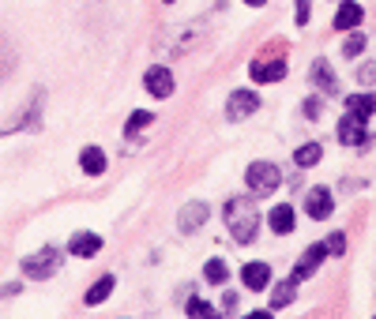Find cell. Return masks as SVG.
I'll use <instances>...</instances> for the list:
<instances>
[{"instance_id": "obj_1", "label": "cell", "mask_w": 376, "mask_h": 319, "mask_svg": "<svg viewBox=\"0 0 376 319\" xmlns=\"http://www.w3.org/2000/svg\"><path fill=\"white\" fill-rule=\"evenodd\" d=\"M226 225H230V237L237 244H252L260 237V210L249 203V199H230L222 210Z\"/></svg>"}, {"instance_id": "obj_2", "label": "cell", "mask_w": 376, "mask_h": 319, "mask_svg": "<svg viewBox=\"0 0 376 319\" xmlns=\"http://www.w3.org/2000/svg\"><path fill=\"white\" fill-rule=\"evenodd\" d=\"M61 267V252L57 248H42L38 256H26L23 259V274L31 278V282H46V278H53Z\"/></svg>"}, {"instance_id": "obj_3", "label": "cell", "mask_w": 376, "mask_h": 319, "mask_svg": "<svg viewBox=\"0 0 376 319\" xmlns=\"http://www.w3.org/2000/svg\"><path fill=\"white\" fill-rule=\"evenodd\" d=\"M245 180H249V188L256 192V195H271L278 184H282V173L275 162H252L249 173H245Z\"/></svg>"}, {"instance_id": "obj_4", "label": "cell", "mask_w": 376, "mask_h": 319, "mask_svg": "<svg viewBox=\"0 0 376 319\" xmlns=\"http://www.w3.org/2000/svg\"><path fill=\"white\" fill-rule=\"evenodd\" d=\"M256 109H260L256 90H234L230 102H226V117H230V121H245V117H252Z\"/></svg>"}, {"instance_id": "obj_5", "label": "cell", "mask_w": 376, "mask_h": 319, "mask_svg": "<svg viewBox=\"0 0 376 319\" xmlns=\"http://www.w3.org/2000/svg\"><path fill=\"white\" fill-rule=\"evenodd\" d=\"M339 143H346V147H369L372 136H369L365 121H357V117L346 113L343 121H339Z\"/></svg>"}, {"instance_id": "obj_6", "label": "cell", "mask_w": 376, "mask_h": 319, "mask_svg": "<svg viewBox=\"0 0 376 319\" xmlns=\"http://www.w3.org/2000/svg\"><path fill=\"white\" fill-rule=\"evenodd\" d=\"M308 83H313L316 90H324V94H339V75L331 72V60H313Z\"/></svg>"}, {"instance_id": "obj_7", "label": "cell", "mask_w": 376, "mask_h": 319, "mask_svg": "<svg viewBox=\"0 0 376 319\" xmlns=\"http://www.w3.org/2000/svg\"><path fill=\"white\" fill-rule=\"evenodd\" d=\"M143 87H147V94H155V98H169L173 94V75H169V68H162V64L147 68Z\"/></svg>"}, {"instance_id": "obj_8", "label": "cell", "mask_w": 376, "mask_h": 319, "mask_svg": "<svg viewBox=\"0 0 376 319\" xmlns=\"http://www.w3.org/2000/svg\"><path fill=\"white\" fill-rule=\"evenodd\" d=\"M207 218H211V207L207 203H184L181 215H177V229L181 233H196Z\"/></svg>"}, {"instance_id": "obj_9", "label": "cell", "mask_w": 376, "mask_h": 319, "mask_svg": "<svg viewBox=\"0 0 376 319\" xmlns=\"http://www.w3.org/2000/svg\"><path fill=\"white\" fill-rule=\"evenodd\" d=\"M361 19H365V8L357 0H343L339 11H335V31H357Z\"/></svg>"}, {"instance_id": "obj_10", "label": "cell", "mask_w": 376, "mask_h": 319, "mask_svg": "<svg viewBox=\"0 0 376 319\" xmlns=\"http://www.w3.org/2000/svg\"><path fill=\"white\" fill-rule=\"evenodd\" d=\"M241 282H245V289H252V293H260V289L271 286V267H267V263H245V267H241Z\"/></svg>"}, {"instance_id": "obj_11", "label": "cell", "mask_w": 376, "mask_h": 319, "mask_svg": "<svg viewBox=\"0 0 376 319\" xmlns=\"http://www.w3.org/2000/svg\"><path fill=\"white\" fill-rule=\"evenodd\" d=\"M68 252H72L75 259H90V256H98V252H102V237L83 229V233H75L72 241H68Z\"/></svg>"}, {"instance_id": "obj_12", "label": "cell", "mask_w": 376, "mask_h": 319, "mask_svg": "<svg viewBox=\"0 0 376 319\" xmlns=\"http://www.w3.org/2000/svg\"><path fill=\"white\" fill-rule=\"evenodd\" d=\"M305 210H308V215H313L316 222H324V218L331 215V210H335L331 192H328V188H313V192L305 195Z\"/></svg>"}, {"instance_id": "obj_13", "label": "cell", "mask_w": 376, "mask_h": 319, "mask_svg": "<svg viewBox=\"0 0 376 319\" xmlns=\"http://www.w3.org/2000/svg\"><path fill=\"white\" fill-rule=\"evenodd\" d=\"M286 79V60H256L252 64V83H278Z\"/></svg>"}, {"instance_id": "obj_14", "label": "cell", "mask_w": 376, "mask_h": 319, "mask_svg": "<svg viewBox=\"0 0 376 319\" xmlns=\"http://www.w3.org/2000/svg\"><path fill=\"white\" fill-rule=\"evenodd\" d=\"M324 256H328V248H324V244H313V248H308L305 256L298 259V271H293V282H305L308 274H316V267H320V263H324Z\"/></svg>"}, {"instance_id": "obj_15", "label": "cell", "mask_w": 376, "mask_h": 319, "mask_svg": "<svg viewBox=\"0 0 376 319\" xmlns=\"http://www.w3.org/2000/svg\"><path fill=\"white\" fill-rule=\"evenodd\" d=\"M267 225H271L275 233H293V225H298V218H293V207L290 203H278V207H271V215H267Z\"/></svg>"}, {"instance_id": "obj_16", "label": "cell", "mask_w": 376, "mask_h": 319, "mask_svg": "<svg viewBox=\"0 0 376 319\" xmlns=\"http://www.w3.org/2000/svg\"><path fill=\"white\" fill-rule=\"evenodd\" d=\"M113 286H117V278H113V274H102L98 282H94V286L87 289L83 304H90V308H98V304H105V301H110V293H113Z\"/></svg>"}, {"instance_id": "obj_17", "label": "cell", "mask_w": 376, "mask_h": 319, "mask_svg": "<svg viewBox=\"0 0 376 319\" xmlns=\"http://www.w3.org/2000/svg\"><path fill=\"white\" fill-rule=\"evenodd\" d=\"M346 113L357 117V121H369V117L376 113V98L372 94H350L346 98Z\"/></svg>"}, {"instance_id": "obj_18", "label": "cell", "mask_w": 376, "mask_h": 319, "mask_svg": "<svg viewBox=\"0 0 376 319\" xmlns=\"http://www.w3.org/2000/svg\"><path fill=\"white\" fill-rule=\"evenodd\" d=\"M79 166H83L87 177H98V173H105V154L98 147H83V154H79Z\"/></svg>"}, {"instance_id": "obj_19", "label": "cell", "mask_w": 376, "mask_h": 319, "mask_svg": "<svg viewBox=\"0 0 376 319\" xmlns=\"http://www.w3.org/2000/svg\"><path fill=\"white\" fill-rule=\"evenodd\" d=\"M293 293H298V282H293V278L278 282V286H275V293H271V308H286V304L293 301Z\"/></svg>"}, {"instance_id": "obj_20", "label": "cell", "mask_w": 376, "mask_h": 319, "mask_svg": "<svg viewBox=\"0 0 376 319\" xmlns=\"http://www.w3.org/2000/svg\"><path fill=\"white\" fill-rule=\"evenodd\" d=\"M293 162H298L301 169H305V166H316V162H320V143H305V147H298Z\"/></svg>"}, {"instance_id": "obj_21", "label": "cell", "mask_w": 376, "mask_h": 319, "mask_svg": "<svg viewBox=\"0 0 376 319\" xmlns=\"http://www.w3.org/2000/svg\"><path fill=\"white\" fill-rule=\"evenodd\" d=\"M204 278H207V282H214V286H222L226 278H230V271H226V263H222V259H211L207 267H204Z\"/></svg>"}, {"instance_id": "obj_22", "label": "cell", "mask_w": 376, "mask_h": 319, "mask_svg": "<svg viewBox=\"0 0 376 319\" xmlns=\"http://www.w3.org/2000/svg\"><path fill=\"white\" fill-rule=\"evenodd\" d=\"M188 319H219V312L211 308V301H188Z\"/></svg>"}, {"instance_id": "obj_23", "label": "cell", "mask_w": 376, "mask_h": 319, "mask_svg": "<svg viewBox=\"0 0 376 319\" xmlns=\"http://www.w3.org/2000/svg\"><path fill=\"white\" fill-rule=\"evenodd\" d=\"M365 49V31H354L350 38H346V45H343V53L346 57H357V53Z\"/></svg>"}, {"instance_id": "obj_24", "label": "cell", "mask_w": 376, "mask_h": 319, "mask_svg": "<svg viewBox=\"0 0 376 319\" xmlns=\"http://www.w3.org/2000/svg\"><path fill=\"white\" fill-rule=\"evenodd\" d=\"M151 121H155V117L147 113V109H136V113L128 117V128H125V131H143V128L151 124Z\"/></svg>"}, {"instance_id": "obj_25", "label": "cell", "mask_w": 376, "mask_h": 319, "mask_svg": "<svg viewBox=\"0 0 376 319\" xmlns=\"http://www.w3.org/2000/svg\"><path fill=\"white\" fill-rule=\"evenodd\" d=\"M324 248H328V256H343L346 252V233H331L324 241Z\"/></svg>"}, {"instance_id": "obj_26", "label": "cell", "mask_w": 376, "mask_h": 319, "mask_svg": "<svg viewBox=\"0 0 376 319\" xmlns=\"http://www.w3.org/2000/svg\"><path fill=\"white\" fill-rule=\"evenodd\" d=\"M357 79H361L365 87L376 83V64H372V60H369V64H361V68H357Z\"/></svg>"}, {"instance_id": "obj_27", "label": "cell", "mask_w": 376, "mask_h": 319, "mask_svg": "<svg viewBox=\"0 0 376 319\" xmlns=\"http://www.w3.org/2000/svg\"><path fill=\"white\" fill-rule=\"evenodd\" d=\"M301 109H305V117H320V102H316V98H308Z\"/></svg>"}, {"instance_id": "obj_28", "label": "cell", "mask_w": 376, "mask_h": 319, "mask_svg": "<svg viewBox=\"0 0 376 319\" xmlns=\"http://www.w3.org/2000/svg\"><path fill=\"white\" fill-rule=\"evenodd\" d=\"M298 23H308V0H298Z\"/></svg>"}, {"instance_id": "obj_29", "label": "cell", "mask_w": 376, "mask_h": 319, "mask_svg": "<svg viewBox=\"0 0 376 319\" xmlns=\"http://www.w3.org/2000/svg\"><path fill=\"white\" fill-rule=\"evenodd\" d=\"M234 304H237V297L226 293V297H222V312H234Z\"/></svg>"}, {"instance_id": "obj_30", "label": "cell", "mask_w": 376, "mask_h": 319, "mask_svg": "<svg viewBox=\"0 0 376 319\" xmlns=\"http://www.w3.org/2000/svg\"><path fill=\"white\" fill-rule=\"evenodd\" d=\"M245 319H271V312H249Z\"/></svg>"}, {"instance_id": "obj_31", "label": "cell", "mask_w": 376, "mask_h": 319, "mask_svg": "<svg viewBox=\"0 0 376 319\" xmlns=\"http://www.w3.org/2000/svg\"><path fill=\"white\" fill-rule=\"evenodd\" d=\"M245 4H249V8H263V4H267V0H245Z\"/></svg>"}, {"instance_id": "obj_32", "label": "cell", "mask_w": 376, "mask_h": 319, "mask_svg": "<svg viewBox=\"0 0 376 319\" xmlns=\"http://www.w3.org/2000/svg\"><path fill=\"white\" fill-rule=\"evenodd\" d=\"M166 4H173V0H166Z\"/></svg>"}]
</instances>
